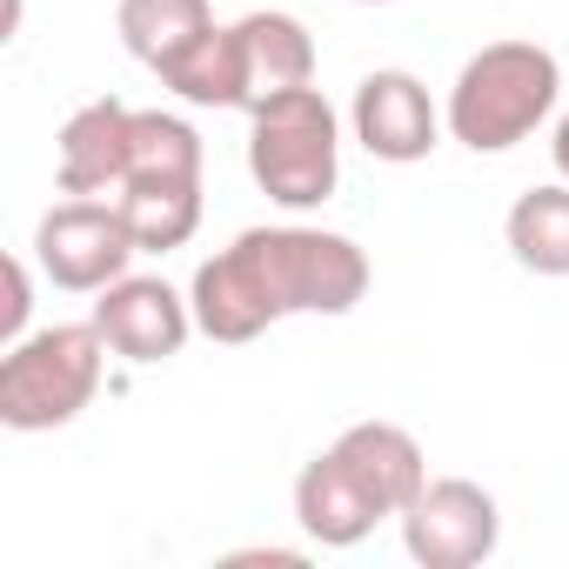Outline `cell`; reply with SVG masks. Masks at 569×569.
<instances>
[{"label":"cell","mask_w":569,"mask_h":569,"mask_svg":"<svg viewBox=\"0 0 569 569\" xmlns=\"http://www.w3.org/2000/svg\"><path fill=\"white\" fill-rule=\"evenodd\" d=\"M362 296L369 254L336 228H241L188 281L208 342H254L289 316H349Z\"/></svg>","instance_id":"obj_1"},{"label":"cell","mask_w":569,"mask_h":569,"mask_svg":"<svg viewBox=\"0 0 569 569\" xmlns=\"http://www.w3.org/2000/svg\"><path fill=\"white\" fill-rule=\"evenodd\" d=\"M562 101V68L549 48L536 41H489L462 61L456 88H449V134L469 154H509L516 141H529Z\"/></svg>","instance_id":"obj_2"},{"label":"cell","mask_w":569,"mask_h":569,"mask_svg":"<svg viewBox=\"0 0 569 569\" xmlns=\"http://www.w3.org/2000/svg\"><path fill=\"white\" fill-rule=\"evenodd\" d=\"M248 174L274 208H322L342 181V121L322 88H289L248 108Z\"/></svg>","instance_id":"obj_3"},{"label":"cell","mask_w":569,"mask_h":569,"mask_svg":"<svg viewBox=\"0 0 569 569\" xmlns=\"http://www.w3.org/2000/svg\"><path fill=\"white\" fill-rule=\"evenodd\" d=\"M108 376V336L88 322H54L34 329L21 342H8V362H0V422L14 436H48L68 429Z\"/></svg>","instance_id":"obj_4"},{"label":"cell","mask_w":569,"mask_h":569,"mask_svg":"<svg viewBox=\"0 0 569 569\" xmlns=\"http://www.w3.org/2000/svg\"><path fill=\"white\" fill-rule=\"evenodd\" d=\"M141 254L128 214L101 194H74V201H54L34 228V261L54 289L68 296H101L108 281L128 274V261Z\"/></svg>","instance_id":"obj_5"},{"label":"cell","mask_w":569,"mask_h":569,"mask_svg":"<svg viewBox=\"0 0 569 569\" xmlns=\"http://www.w3.org/2000/svg\"><path fill=\"white\" fill-rule=\"evenodd\" d=\"M396 522H402V549L422 569H476L502 542V509L469 476H429V489Z\"/></svg>","instance_id":"obj_6"},{"label":"cell","mask_w":569,"mask_h":569,"mask_svg":"<svg viewBox=\"0 0 569 569\" xmlns=\"http://www.w3.org/2000/svg\"><path fill=\"white\" fill-rule=\"evenodd\" d=\"M94 329L108 336V349L121 362L154 369V362H168V356L188 349L194 302L181 289H168L161 274H121V281H108L101 302H94Z\"/></svg>","instance_id":"obj_7"},{"label":"cell","mask_w":569,"mask_h":569,"mask_svg":"<svg viewBox=\"0 0 569 569\" xmlns=\"http://www.w3.org/2000/svg\"><path fill=\"white\" fill-rule=\"evenodd\" d=\"M349 128H356V141H362L376 161L409 168V161H429V154H436V141H442L449 121L436 114L429 88H422L409 68H376V74H362V88H356Z\"/></svg>","instance_id":"obj_8"},{"label":"cell","mask_w":569,"mask_h":569,"mask_svg":"<svg viewBox=\"0 0 569 569\" xmlns=\"http://www.w3.org/2000/svg\"><path fill=\"white\" fill-rule=\"evenodd\" d=\"M128 148H134V108L128 101L101 94V101L74 108L61 141H54L61 194H114L128 174Z\"/></svg>","instance_id":"obj_9"},{"label":"cell","mask_w":569,"mask_h":569,"mask_svg":"<svg viewBox=\"0 0 569 569\" xmlns=\"http://www.w3.org/2000/svg\"><path fill=\"white\" fill-rule=\"evenodd\" d=\"M329 449L349 462V476L376 496L382 516H402L429 489V456H422V442L402 422H349Z\"/></svg>","instance_id":"obj_10"},{"label":"cell","mask_w":569,"mask_h":569,"mask_svg":"<svg viewBox=\"0 0 569 569\" xmlns=\"http://www.w3.org/2000/svg\"><path fill=\"white\" fill-rule=\"evenodd\" d=\"M296 522H302V536L322 542V549H356L362 536H376L382 509H376V496L349 476V462H342L336 449H322V456H309L302 476H296Z\"/></svg>","instance_id":"obj_11"},{"label":"cell","mask_w":569,"mask_h":569,"mask_svg":"<svg viewBox=\"0 0 569 569\" xmlns=\"http://www.w3.org/2000/svg\"><path fill=\"white\" fill-rule=\"evenodd\" d=\"M234 48H241V88L248 108H261L268 94H289V88H316V41L296 14H241L234 21Z\"/></svg>","instance_id":"obj_12"},{"label":"cell","mask_w":569,"mask_h":569,"mask_svg":"<svg viewBox=\"0 0 569 569\" xmlns=\"http://www.w3.org/2000/svg\"><path fill=\"white\" fill-rule=\"evenodd\" d=\"M121 48L148 68V74H168L208 28H214V8L208 0H121Z\"/></svg>","instance_id":"obj_13"},{"label":"cell","mask_w":569,"mask_h":569,"mask_svg":"<svg viewBox=\"0 0 569 569\" xmlns=\"http://www.w3.org/2000/svg\"><path fill=\"white\" fill-rule=\"evenodd\" d=\"M502 241H509V254L529 274L562 281L569 274V181H549V188L516 194V208L502 221Z\"/></svg>","instance_id":"obj_14"},{"label":"cell","mask_w":569,"mask_h":569,"mask_svg":"<svg viewBox=\"0 0 569 569\" xmlns=\"http://www.w3.org/2000/svg\"><path fill=\"white\" fill-rule=\"evenodd\" d=\"M108 201L128 214L141 254H168V248L194 241V228H201V181H128Z\"/></svg>","instance_id":"obj_15"},{"label":"cell","mask_w":569,"mask_h":569,"mask_svg":"<svg viewBox=\"0 0 569 569\" xmlns=\"http://www.w3.org/2000/svg\"><path fill=\"white\" fill-rule=\"evenodd\" d=\"M168 94H181L188 108H241L248 114V88H241V48H234V21L208 28L168 74H161Z\"/></svg>","instance_id":"obj_16"},{"label":"cell","mask_w":569,"mask_h":569,"mask_svg":"<svg viewBox=\"0 0 569 569\" xmlns=\"http://www.w3.org/2000/svg\"><path fill=\"white\" fill-rule=\"evenodd\" d=\"M28 316H34V274H28V261L14 254V261H8V316H0V336L21 342V336H28Z\"/></svg>","instance_id":"obj_17"},{"label":"cell","mask_w":569,"mask_h":569,"mask_svg":"<svg viewBox=\"0 0 569 569\" xmlns=\"http://www.w3.org/2000/svg\"><path fill=\"white\" fill-rule=\"evenodd\" d=\"M549 154H556V174L569 181V108L556 114V141H549Z\"/></svg>","instance_id":"obj_18"},{"label":"cell","mask_w":569,"mask_h":569,"mask_svg":"<svg viewBox=\"0 0 569 569\" xmlns=\"http://www.w3.org/2000/svg\"><path fill=\"white\" fill-rule=\"evenodd\" d=\"M362 8H389V0H362Z\"/></svg>","instance_id":"obj_19"}]
</instances>
